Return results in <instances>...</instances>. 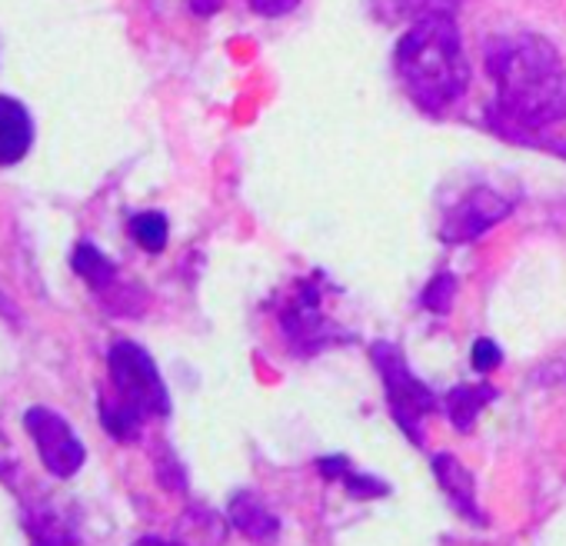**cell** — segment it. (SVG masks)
I'll use <instances>...</instances> for the list:
<instances>
[{"label": "cell", "mask_w": 566, "mask_h": 546, "mask_svg": "<svg viewBox=\"0 0 566 546\" xmlns=\"http://www.w3.org/2000/svg\"><path fill=\"white\" fill-rule=\"evenodd\" d=\"M486 71L500 91L496 127L506 140L533 137L543 127L566 120V71L556 48L536 34L496 38L486 51Z\"/></svg>", "instance_id": "cell-1"}, {"label": "cell", "mask_w": 566, "mask_h": 546, "mask_svg": "<svg viewBox=\"0 0 566 546\" xmlns=\"http://www.w3.org/2000/svg\"><path fill=\"white\" fill-rule=\"evenodd\" d=\"M397 71L423 111L437 114L457 104L470 87V61L453 18L433 14L413 21L397 44Z\"/></svg>", "instance_id": "cell-2"}, {"label": "cell", "mask_w": 566, "mask_h": 546, "mask_svg": "<svg viewBox=\"0 0 566 546\" xmlns=\"http://www.w3.org/2000/svg\"><path fill=\"white\" fill-rule=\"evenodd\" d=\"M107 370L114 384V400L127 410H134L140 420L147 417H167L170 413V393L167 384L154 364V357L134 344V340H117L107 350Z\"/></svg>", "instance_id": "cell-3"}, {"label": "cell", "mask_w": 566, "mask_h": 546, "mask_svg": "<svg viewBox=\"0 0 566 546\" xmlns=\"http://www.w3.org/2000/svg\"><path fill=\"white\" fill-rule=\"evenodd\" d=\"M370 357H374V367L380 370L387 403H390V413H394L397 427L420 447L423 443V417L437 410L433 390L423 380L413 377V370L407 367L403 354L394 344H374Z\"/></svg>", "instance_id": "cell-4"}, {"label": "cell", "mask_w": 566, "mask_h": 546, "mask_svg": "<svg viewBox=\"0 0 566 546\" xmlns=\"http://www.w3.org/2000/svg\"><path fill=\"white\" fill-rule=\"evenodd\" d=\"M24 430L31 433V440H34V447L41 453V463L57 480H71L84 466L87 450H84L81 437L74 433V427L57 410H51V407H31L24 413Z\"/></svg>", "instance_id": "cell-5"}, {"label": "cell", "mask_w": 566, "mask_h": 546, "mask_svg": "<svg viewBox=\"0 0 566 546\" xmlns=\"http://www.w3.org/2000/svg\"><path fill=\"white\" fill-rule=\"evenodd\" d=\"M510 213V200L486 190V187H476L473 193H467L443 220L440 227V237L447 243H470L476 240L480 233H486L493 223H500L503 217Z\"/></svg>", "instance_id": "cell-6"}, {"label": "cell", "mask_w": 566, "mask_h": 546, "mask_svg": "<svg viewBox=\"0 0 566 546\" xmlns=\"http://www.w3.org/2000/svg\"><path fill=\"white\" fill-rule=\"evenodd\" d=\"M283 330L301 350H321L334 340V324L321 317V294L311 284L301 287L291 307L283 311Z\"/></svg>", "instance_id": "cell-7"}, {"label": "cell", "mask_w": 566, "mask_h": 546, "mask_svg": "<svg viewBox=\"0 0 566 546\" xmlns=\"http://www.w3.org/2000/svg\"><path fill=\"white\" fill-rule=\"evenodd\" d=\"M227 516H230L233 529H240L253 546H276L280 543V519H276V513H270V506L256 493L237 490L230 496Z\"/></svg>", "instance_id": "cell-8"}, {"label": "cell", "mask_w": 566, "mask_h": 546, "mask_svg": "<svg viewBox=\"0 0 566 546\" xmlns=\"http://www.w3.org/2000/svg\"><path fill=\"white\" fill-rule=\"evenodd\" d=\"M21 519L34 546H77V529L51 500H24Z\"/></svg>", "instance_id": "cell-9"}, {"label": "cell", "mask_w": 566, "mask_h": 546, "mask_svg": "<svg viewBox=\"0 0 566 546\" xmlns=\"http://www.w3.org/2000/svg\"><path fill=\"white\" fill-rule=\"evenodd\" d=\"M34 144V120L28 107L0 94V167H14L28 157Z\"/></svg>", "instance_id": "cell-10"}, {"label": "cell", "mask_w": 566, "mask_h": 546, "mask_svg": "<svg viewBox=\"0 0 566 546\" xmlns=\"http://www.w3.org/2000/svg\"><path fill=\"white\" fill-rule=\"evenodd\" d=\"M433 473H437L440 490L450 496L453 510H460L470 523H480V526H483L486 516H483L480 506H476V483H473L470 470H467L457 456L437 453V456H433Z\"/></svg>", "instance_id": "cell-11"}, {"label": "cell", "mask_w": 566, "mask_h": 546, "mask_svg": "<svg viewBox=\"0 0 566 546\" xmlns=\"http://www.w3.org/2000/svg\"><path fill=\"white\" fill-rule=\"evenodd\" d=\"M71 266L77 277L94 291V294H107V287L117 281V266L111 263L107 253H101L91 240H81L71 253Z\"/></svg>", "instance_id": "cell-12"}, {"label": "cell", "mask_w": 566, "mask_h": 546, "mask_svg": "<svg viewBox=\"0 0 566 546\" xmlns=\"http://www.w3.org/2000/svg\"><path fill=\"white\" fill-rule=\"evenodd\" d=\"M374 4V14L384 21V24H400V21H423V18H433V14H453L460 0H370Z\"/></svg>", "instance_id": "cell-13"}, {"label": "cell", "mask_w": 566, "mask_h": 546, "mask_svg": "<svg viewBox=\"0 0 566 546\" xmlns=\"http://www.w3.org/2000/svg\"><path fill=\"white\" fill-rule=\"evenodd\" d=\"M490 400H493V390H490V387H453V390L447 393V400H443L453 430L470 433L473 423H476V417H480V410H483Z\"/></svg>", "instance_id": "cell-14"}, {"label": "cell", "mask_w": 566, "mask_h": 546, "mask_svg": "<svg viewBox=\"0 0 566 546\" xmlns=\"http://www.w3.org/2000/svg\"><path fill=\"white\" fill-rule=\"evenodd\" d=\"M130 237L137 240L140 250L147 253H160L167 246V237H170V223L160 210H144V213H134L130 220Z\"/></svg>", "instance_id": "cell-15"}, {"label": "cell", "mask_w": 566, "mask_h": 546, "mask_svg": "<svg viewBox=\"0 0 566 546\" xmlns=\"http://www.w3.org/2000/svg\"><path fill=\"white\" fill-rule=\"evenodd\" d=\"M453 297H457V281L450 277V273H440V277H433L423 291V307L430 314H450Z\"/></svg>", "instance_id": "cell-16"}, {"label": "cell", "mask_w": 566, "mask_h": 546, "mask_svg": "<svg viewBox=\"0 0 566 546\" xmlns=\"http://www.w3.org/2000/svg\"><path fill=\"white\" fill-rule=\"evenodd\" d=\"M344 486H347V493L357 496V500H370V496H387V493H390V486H387L384 480L367 476V473H354V470L344 476Z\"/></svg>", "instance_id": "cell-17"}, {"label": "cell", "mask_w": 566, "mask_h": 546, "mask_svg": "<svg viewBox=\"0 0 566 546\" xmlns=\"http://www.w3.org/2000/svg\"><path fill=\"white\" fill-rule=\"evenodd\" d=\"M470 364H473V370L476 374H490V370H496L500 364H503V350L493 344V340H476L473 344V350H470Z\"/></svg>", "instance_id": "cell-18"}, {"label": "cell", "mask_w": 566, "mask_h": 546, "mask_svg": "<svg viewBox=\"0 0 566 546\" xmlns=\"http://www.w3.org/2000/svg\"><path fill=\"white\" fill-rule=\"evenodd\" d=\"M301 0H250V11L260 18H287L291 11H297Z\"/></svg>", "instance_id": "cell-19"}, {"label": "cell", "mask_w": 566, "mask_h": 546, "mask_svg": "<svg viewBox=\"0 0 566 546\" xmlns=\"http://www.w3.org/2000/svg\"><path fill=\"white\" fill-rule=\"evenodd\" d=\"M317 470H321L324 480H344L354 466H350L347 456H324V460H317Z\"/></svg>", "instance_id": "cell-20"}, {"label": "cell", "mask_w": 566, "mask_h": 546, "mask_svg": "<svg viewBox=\"0 0 566 546\" xmlns=\"http://www.w3.org/2000/svg\"><path fill=\"white\" fill-rule=\"evenodd\" d=\"M223 8V0H190V11L197 18H213Z\"/></svg>", "instance_id": "cell-21"}, {"label": "cell", "mask_w": 566, "mask_h": 546, "mask_svg": "<svg viewBox=\"0 0 566 546\" xmlns=\"http://www.w3.org/2000/svg\"><path fill=\"white\" fill-rule=\"evenodd\" d=\"M0 317H8L11 324H18V321H21V314L14 311V304L8 301V294H4V291H0Z\"/></svg>", "instance_id": "cell-22"}, {"label": "cell", "mask_w": 566, "mask_h": 546, "mask_svg": "<svg viewBox=\"0 0 566 546\" xmlns=\"http://www.w3.org/2000/svg\"><path fill=\"white\" fill-rule=\"evenodd\" d=\"M134 546H184V543L164 539V536H140V539H134Z\"/></svg>", "instance_id": "cell-23"}]
</instances>
